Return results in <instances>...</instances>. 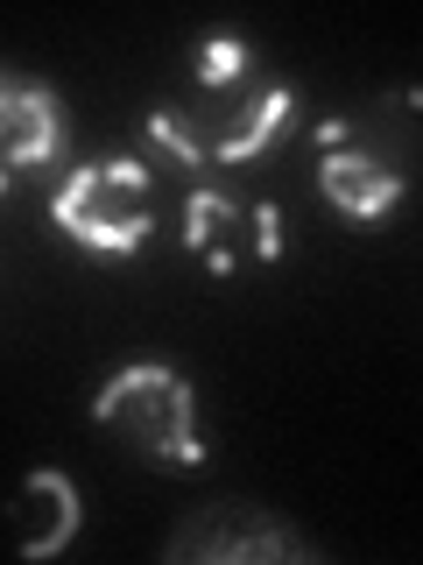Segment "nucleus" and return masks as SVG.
Segmentation results:
<instances>
[{"instance_id":"3","label":"nucleus","mask_w":423,"mask_h":565,"mask_svg":"<svg viewBox=\"0 0 423 565\" xmlns=\"http://www.w3.org/2000/svg\"><path fill=\"white\" fill-rule=\"evenodd\" d=\"M163 558L170 565H290V558H317L311 537H296L275 509H254V502H212L198 516H184L163 537Z\"/></svg>"},{"instance_id":"11","label":"nucleus","mask_w":423,"mask_h":565,"mask_svg":"<svg viewBox=\"0 0 423 565\" xmlns=\"http://www.w3.org/2000/svg\"><path fill=\"white\" fill-rule=\"evenodd\" d=\"M254 255H261V262L282 255V226H275V205H269V199L254 205Z\"/></svg>"},{"instance_id":"6","label":"nucleus","mask_w":423,"mask_h":565,"mask_svg":"<svg viewBox=\"0 0 423 565\" xmlns=\"http://www.w3.org/2000/svg\"><path fill=\"white\" fill-rule=\"evenodd\" d=\"M317 184H325V199L360 226H375L381 212L402 199V170L375 163V156H352V149H332L325 163H317Z\"/></svg>"},{"instance_id":"7","label":"nucleus","mask_w":423,"mask_h":565,"mask_svg":"<svg viewBox=\"0 0 423 565\" xmlns=\"http://www.w3.org/2000/svg\"><path fill=\"white\" fill-rule=\"evenodd\" d=\"M282 114H290V85H269V93H261V106H247L234 128L212 141V156H219V163H247V156H261V149L275 141Z\"/></svg>"},{"instance_id":"9","label":"nucleus","mask_w":423,"mask_h":565,"mask_svg":"<svg viewBox=\"0 0 423 565\" xmlns=\"http://www.w3.org/2000/svg\"><path fill=\"white\" fill-rule=\"evenodd\" d=\"M240 64H247L240 35H205V43H198V85H234Z\"/></svg>"},{"instance_id":"4","label":"nucleus","mask_w":423,"mask_h":565,"mask_svg":"<svg viewBox=\"0 0 423 565\" xmlns=\"http://www.w3.org/2000/svg\"><path fill=\"white\" fill-rule=\"evenodd\" d=\"M78 488H70V473L57 467H29L22 488H14V558H57L70 537H78Z\"/></svg>"},{"instance_id":"5","label":"nucleus","mask_w":423,"mask_h":565,"mask_svg":"<svg viewBox=\"0 0 423 565\" xmlns=\"http://www.w3.org/2000/svg\"><path fill=\"white\" fill-rule=\"evenodd\" d=\"M57 156V99L50 85L8 78L0 85V163H8V184L22 170H43Z\"/></svg>"},{"instance_id":"2","label":"nucleus","mask_w":423,"mask_h":565,"mask_svg":"<svg viewBox=\"0 0 423 565\" xmlns=\"http://www.w3.org/2000/svg\"><path fill=\"white\" fill-rule=\"evenodd\" d=\"M155 170L141 163V156H106V163H78L64 177V191L50 199L57 212V226L78 247H99V255H128V247L149 241L155 226Z\"/></svg>"},{"instance_id":"8","label":"nucleus","mask_w":423,"mask_h":565,"mask_svg":"<svg viewBox=\"0 0 423 565\" xmlns=\"http://www.w3.org/2000/svg\"><path fill=\"white\" fill-rule=\"evenodd\" d=\"M240 212H234V199H219V191H191V205H184V241L191 247H234L226 241V226H234Z\"/></svg>"},{"instance_id":"10","label":"nucleus","mask_w":423,"mask_h":565,"mask_svg":"<svg viewBox=\"0 0 423 565\" xmlns=\"http://www.w3.org/2000/svg\"><path fill=\"white\" fill-rule=\"evenodd\" d=\"M149 141H155V149L170 156V163H184V170H198V156H205L198 141L184 135V120H176L170 106H155V114H149Z\"/></svg>"},{"instance_id":"1","label":"nucleus","mask_w":423,"mask_h":565,"mask_svg":"<svg viewBox=\"0 0 423 565\" xmlns=\"http://www.w3.org/2000/svg\"><path fill=\"white\" fill-rule=\"evenodd\" d=\"M93 417L141 459L163 467H205V438H198V396L191 382L163 361H134L93 396Z\"/></svg>"}]
</instances>
